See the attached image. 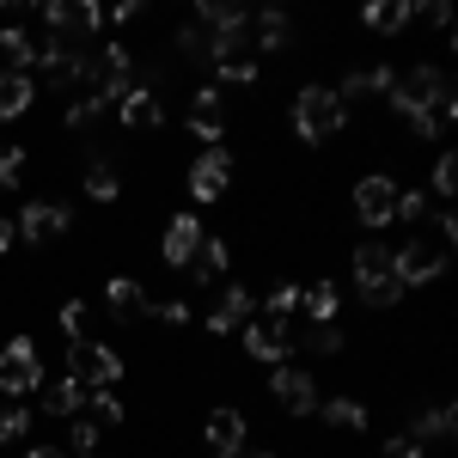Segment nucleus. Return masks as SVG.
<instances>
[{
    "mask_svg": "<svg viewBox=\"0 0 458 458\" xmlns=\"http://www.w3.org/2000/svg\"><path fill=\"white\" fill-rule=\"evenodd\" d=\"M453 245H458V220L440 208L428 233H410L403 245H391V276H397V287H403V293H410V287H428L440 269H446Z\"/></svg>",
    "mask_w": 458,
    "mask_h": 458,
    "instance_id": "obj_1",
    "label": "nucleus"
},
{
    "mask_svg": "<svg viewBox=\"0 0 458 458\" xmlns=\"http://www.w3.org/2000/svg\"><path fill=\"white\" fill-rule=\"evenodd\" d=\"M391 110L410 123V116H440V123H453L458 105H453V80L440 68H410L403 80H391Z\"/></svg>",
    "mask_w": 458,
    "mask_h": 458,
    "instance_id": "obj_2",
    "label": "nucleus"
},
{
    "mask_svg": "<svg viewBox=\"0 0 458 458\" xmlns=\"http://www.w3.org/2000/svg\"><path fill=\"white\" fill-rule=\"evenodd\" d=\"M343 123H349V110H343V98H336L330 86H306V92L293 98V129H300V141L324 147Z\"/></svg>",
    "mask_w": 458,
    "mask_h": 458,
    "instance_id": "obj_3",
    "label": "nucleus"
},
{
    "mask_svg": "<svg viewBox=\"0 0 458 458\" xmlns=\"http://www.w3.org/2000/svg\"><path fill=\"white\" fill-rule=\"evenodd\" d=\"M354 282L367 293V306H397V300H403V287L391 276V245H379V239L354 245Z\"/></svg>",
    "mask_w": 458,
    "mask_h": 458,
    "instance_id": "obj_4",
    "label": "nucleus"
},
{
    "mask_svg": "<svg viewBox=\"0 0 458 458\" xmlns=\"http://www.w3.org/2000/svg\"><path fill=\"white\" fill-rule=\"evenodd\" d=\"M68 379H80L86 391H110L116 379H123V360L105 349V343H68Z\"/></svg>",
    "mask_w": 458,
    "mask_h": 458,
    "instance_id": "obj_5",
    "label": "nucleus"
},
{
    "mask_svg": "<svg viewBox=\"0 0 458 458\" xmlns=\"http://www.w3.org/2000/svg\"><path fill=\"white\" fill-rule=\"evenodd\" d=\"M0 391L19 403L25 391H43V360H37V343L31 336H13L6 354H0Z\"/></svg>",
    "mask_w": 458,
    "mask_h": 458,
    "instance_id": "obj_6",
    "label": "nucleus"
},
{
    "mask_svg": "<svg viewBox=\"0 0 458 458\" xmlns=\"http://www.w3.org/2000/svg\"><path fill=\"white\" fill-rule=\"evenodd\" d=\"M43 25H49L55 43H86V37L105 25V13H98L92 0H49V6H43Z\"/></svg>",
    "mask_w": 458,
    "mask_h": 458,
    "instance_id": "obj_7",
    "label": "nucleus"
},
{
    "mask_svg": "<svg viewBox=\"0 0 458 458\" xmlns=\"http://www.w3.org/2000/svg\"><path fill=\"white\" fill-rule=\"evenodd\" d=\"M354 214L379 233V226H391L397 220V183H391L386 172H373V177H360L354 183Z\"/></svg>",
    "mask_w": 458,
    "mask_h": 458,
    "instance_id": "obj_8",
    "label": "nucleus"
},
{
    "mask_svg": "<svg viewBox=\"0 0 458 458\" xmlns=\"http://www.w3.org/2000/svg\"><path fill=\"white\" fill-rule=\"evenodd\" d=\"M13 226H19V239H31V245H55V239L73 226V208L68 202H31Z\"/></svg>",
    "mask_w": 458,
    "mask_h": 458,
    "instance_id": "obj_9",
    "label": "nucleus"
},
{
    "mask_svg": "<svg viewBox=\"0 0 458 458\" xmlns=\"http://www.w3.org/2000/svg\"><path fill=\"white\" fill-rule=\"evenodd\" d=\"M226 183H233V159H226V147H208L190 165V196L196 202H226Z\"/></svg>",
    "mask_w": 458,
    "mask_h": 458,
    "instance_id": "obj_10",
    "label": "nucleus"
},
{
    "mask_svg": "<svg viewBox=\"0 0 458 458\" xmlns=\"http://www.w3.org/2000/svg\"><path fill=\"white\" fill-rule=\"evenodd\" d=\"M245 349L257 354V360H269V367H282L287 349H293L287 318H245Z\"/></svg>",
    "mask_w": 458,
    "mask_h": 458,
    "instance_id": "obj_11",
    "label": "nucleus"
},
{
    "mask_svg": "<svg viewBox=\"0 0 458 458\" xmlns=\"http://www.w3.org/2000/svg\"><path fill=\"white\" fill-rule=\"evenodd\" d=\"M269 397L282 403L287 416H318V386H312V373H300V367H276Z\"/></svg>",
    "mask_w": 458,
    "mask_h": 458,
    "instance_id": "obj_12",
    "label": "nucleus"
},
{
    "mask_svg": "<svg viewBox=\"0 0 458 458\" xmlns=\"http://www.w3.org/2000/svg\"><path fill=\"white\" fill-rule=\"evenodd\" d=\"M202 239H208V233H202V220H196V214H172V226H165V245H159V257H165L172 269H190V257L202 250Z\"/></svg>",
    "mask_w": 458,
    "mask_h": 458,
    "instance_id": "obj_13",
    "label": "nucleus"
},
{
    "mask_svg": "<svg viewBox=\"0 0 458 458\" xmlns=\"http://www.w3.org/2000/svg\"><path fill=\"white\" fill-rule=\"evenodd\" d=\"M190 129H196L202 141H220V135H226V92H220V86H202V92H196Z\"/></svg>",
    "mask_w": 458,
    "mask_h": 458,
    "instance_id": "obj_14",
    "label": "nucleus"
},
{
    "mask_svg": "<svg viewBox=\"0 0 458 458\" xmlns=\"http://www.w3.org/2000/svg\"><path fill=\"white\" fill-rule=\"evenodd\" d=\"M245 318H250V293L226 282L220 293H214V306H208V330H214V336H226V330H245Z\"/></svg>",
    "mask_w": 458,
    "mask_h": 458,
    "instance_id": "obj_15",
    "label": "nucleus"
},
{
    "mask_svg": "<svg viewBox=\"0 0 458 458\" xmlns=\"http://www.w3.org/2000/svg\"><path fill=\"white\" fill-rule=\"evenodd\" d=\"M116 116H123L129 129H159L165 110H159V98H153V80H147V86H129V92L116 98Z\"/></svg>",
    "mask_w": 458,
    "mask_h": 458,
    "instance_id": "obj_16",
    "label": "nucleus"
},
{
    "mask_svg": "<svg viewBox=\"0 0 458 458\" xmlns=\"http://www.w3.org/2000/svg\"><path fill=\"white\" fill-rule=\"evenodd\" d=\"M208 453L214 458H239L245 453V416H239V410H214L208 416Z\"/></svg>",
    "mask_w": 458,
    "mask_h": 458,
    "instance_id": "obj_17",
    "label": "nucleus"
},
{
    "mask_svg": "<svg viewBox=\"0 0 458 458\" xmlns=\"http://www.w3.org/2000/svg\"><path fill=\"white\" fill-rule=\"evenodd\" d=\"M287 43H293V25H287L276 6H263V13L250 19V49H257V55H282Z\"/></svg>",
    "mask_w": 458,
    "mask_h": 458,
    "instance_id": "obj_18",
    "label": "nucleus"
},
{
    "mask_svg": "<svg viewBox=\"0 0 458 458\" xmlns=\"http://www.w3.org/2000/svg\"><path fill=\"white\" fill-rule=\"evenodd\" d=\"M391 80H397L391 68H354L349 80L336 86V98H343V110H349V105H367L373 92H391Z\"/></svg>",
    "mask_w": 458,
    "mask_h": 458,
    "instance_id": "obj_19",
    "label": "nucleus"
},
{
    "mask_svg": "<svg viewBox=\"0 0 458 458\" xmlns=\"http://www.w3.org/2000/svg\"><path fill=\"white\" fill-rule=\"evenodd\" d=\"M226 263H233V245H226V239H202V250L190 257V276H196V287H214L220 276H226Z\"/></svg>",
    "mask_w": 458,
    "mask_h": 458,
    "instance_id": "obj_20",
    "label": "nucleus"
},
{
    "mask_svg": "<svg viewBox=\"0 0 458 458\" xmlns=\"http://www.w3.org/2000/svg\"><path fill=\"white\" fill-rule=\"evenodd\" d=\"M31 98H37V80L31 73H0V123H13V116H25L31 110Z\"/></svg>",
    "mask_w": 458,
    "mask_h": 458,
    "instance_id": "obj_21",
    "label": "nucleus"
},
{
    "mask_svg": "<svg viewBox=\"0 0 458 458\" xmlns=\"http://www.w3.org/2000/svg\"><path fill=\"white\" fill-rule=\"evenodd\" d=\"M105 306H110V318H141L153 300H147V287L141 282H129V276H116V282L105 287Z\"/></svg>",
    "mask_w": 458,
    "mask_h": 458,
    "instance_id": "obj_22",
    "label": "nucleus"
},
{
    "mask_svg": "<svg viewBox=\"0 0 458 458\" xmlns=\"http://www.w3.org/2000/svg\"><path fill=\"white\" fill-rule=\"evenodd\" d=\"M318 410H324V422L343 428V434H367V428H373V416H367L354 397H318Z\"/></svg>",
    "mask_w": 458,
    "mask_h": 458,
    "instance_id": "obj_23",
    "label": "nucleus"
},
{
    "mask_svg": "<svg viewBox=\"0 0 458 458\" xmlns=\"http://www.w3.org/2000/svg\"><path fill=\"white\" fill-rule=\"evenodd\" d=\"M360 19H367V31L391 37V31H403V25L416 19V6H410V0H373V6H367Z\"/></svg>",
    "mask_w": 458,
    "mask_h": 458,
    "instance_id": "obj_24",
    "label": "nucleus"
},
{
    "mask_svg": "<svg viewBox=\"0 0 458 458\" xmlns=\"http://www.w3.org/2000/svg\"><path fill=\"white\" fill-rule=\"evenodd\" d=\"M300 312L312 318V324H336V282L324 276V282L300 287Z\"/></svg>",
    "mask_w": 458,
    "mask_h": 458,
    "instance_id": "obj_25",
    "label": "nucleus"
},
{
    "mask_svg": "<svg viewBox=\"0 0 458 458\" xmlns=\"http://www.w3.org/2000/svg\"><path fill=\"white\" fill-rule=\"evenodd\" d=\"M80 403H86V386L80 379H49L43 386V410L49 416H80Z\"/></svg>",
    "mask_w": 458,
    "mask_h": 458,
    "instance_id": "obj_26",
    "label": "nucleus"
},
{
    "mask_svg": "<svg viewBox=\"0 0 458 458\" xmlns=\"http://www.w3.org/2000/svg\"><path fill=\"white\" fill-rule=\"evenodd\" d=\"M105 92H98V86H86V92H80V98H73L68 105V129H92V123H98V116H105Z\"/></svg>",
    "mask_w": 458,
    "mask_h": 458,
    "instance_id": "obj_27",
    "label": "nucleus"
},
{
    "mask_svg": "<svg viewBox=\"0 0 458 458\" xmlns=\"http://www.w3.org/2000/svg\"><path fill=\"white\" fill-rule=\"evenodd\" d=\"M80 410H86V422H98V428H116L123 416H129V410H123L110 391H86V403H80Z\"/></svg>",
    "mask_w": 458,
    "mask_h": 458,
    "instance_id": "obj_28",
    "label": "nucleus"
},
{
    "mask_svg": "<svg viewBox=\"0 0 458 458\" xmlns=\"http://www.w3.org/2000/svg\"><path fill=\"white\" fill-rule=\"evenodd\" d=\"M453 428H458L453 403H434L428 416H416V434H422V440H453Z\"/></svg>",
    "mask_w": 458,
    "mask_h": 458,
    "instance_id": "obj_29",
    "label": "nucleus"
},
{
    "mask_svg": "<svg viewBox=\"0 0 458 458\" xmlns=\"http://www.w3.org/2000/svg\"><path fill=\"white\" fill-rule=\"evenodd\" d=\"M116 190H123L116 172H110L105 159H92V165H86V196H92V202H116Z\"/></svg>",
    "mask_w": 458,
    "mask_h": 458,
    "instance_id": "obj_30",
    "label": "nucleus"
},
{
    "mask_svg": "<svg viewBox=\"0 0 458 458\" xmlns=\"http://www.w3.org/2000/svg\"><path fill=\"white\" fill-rule=\"evenodd\" d=\"M25 434H31L25 403H13V397H6V403H0V446H6V440H25Z\"/></svg>",
    "mask_w": 458,
    "mask_h": 458,
    "instance_id": "obj_31",
    "label": "nucleus"
},
{
    "mask_svg": "<svg viewBox=\"0 0 458 458\" xmlns=\"http://www.w3.org/2000/svg\"><path fill=\"white\" fill-rule=\"evenodd\" d=\"M19 172H25V147L0 141V196H13V190H19Z\"/></svg>",
    "mask_w": 458,
    "mask_h": 458,
    "instance_id": "obj_32",
    "label": "nucleus"
},
{
    "mask_svg": "<svg viewBox=\"0 0 458 458\" xmlns=\"http://www.w3.org/2000/svg\"><path fill=\"white\" fill-rule=\"evenodd\" d=\"M245 19V6H233V0H202V25L214 31H226V25H239Z\"/></svg>",
    "mask_w": 458,
    "mask_h": 458,
    "instance_id": "obj_33",
    "label": "nucleus"
},
{
    "mask_svg": "<svg viewBox=\"0 0 458 458\" xmlns=\"http://www.w3.org/2000/svg\"><path fill=\"white\" fill-rule=\"evenodd\" d=\"M263 306H269V318H287V312H300V282H276V287H269V300H263Z\"/></svg>",
    "mask_w": 458,
    "mask_h": 458,
    "instance_id": "obj_34",
    "label": "nucleus"
},
{
    "mask_svg": "<svg viewBox=\"0 0 458 458\" xmlns=\"http://www.w3.org/2000/svg\"><path fill=\"white\" fill-rule=\"evenodd\" d=\"M300 343H306L312 354H336V349H343V330H336V324H312Z\"/></svg>",
    "mask_w": 458,
    "mask_h": 458,
    "instance_id": "obj_35",
    "label": "nucleus"
},
{
    "mask_svg": "<svg viewBox=\"0 0 458 458\" xmlns=\"http://www.w3.org/2000/svg\"><path fill=\"white\" fill-rule=\"evenodd\" d=\"M177 55H183V62H208V37H202V25H183V31H177Z\"/></svg>",
    "mask_w": 458,
    "mask_h": 458,
    "instance_id": "obj_36",
    "label": "nucleus"
},
{
    "mask_svg": "<svg viewBox=\"0 0 458 458\" xmlns=\"http://www.w3.org/2000/svg\"><path fill=\"white\" fill-rule=\"evenodd\" d=\"M68 440H73V458H92V446L105 440V428H98V422H86V416H80V422H73V434H68Z\"/></svg>",
    "mask_w": 458,
    "mask_h": 458,
    "instance_id": "obj_37",
    "label": "nucleus"
},
{
    "mask_svg": "<svg viewBox=\"0 0 458 458\" xmlns=\"http://www.w3.org/2000/svg\"><path fill=\"white\" fill-rule=\"evenodd\" d=\"M434 196H440V202L458 196V159L453 153H440V165H434Z\"/></svg>",
    "mask_w": 458,
    "mask_h": 458,
    "instance_id": "obj_38",
    "label": "nucleus"
},
{
    "mask_svg": "<svg viewBox=\"0 0 458 458\" xmlns=\"http://www.w3.org/2000/svg\"><path fill=\"white\" fill-rule=\"evenodd\" d=\"M386 458H422V434H416V422H410V428H403V434L386 446Z\"/></svg>",
    "mask_w": 458,
    "mask_h": 458,
    "instance_id": "obj_39",
    "label": "nucleus"
},
{
    "mask_svg": "<svg viewBox=\"0 0 458 458\" xmlns=\"http://www.w3.org/2000/svg\"><path fill=\"white\" fill-rule=\"evenodd\" d=\"M147 312H153V318H165V324H177V330L190 324V306H183V300H153Z\"/></svg>",
    "mask_w": 458,
    "mask_h": 458,
    "instance_id": "obj_40",
    "label": "nucleus"
},
{
    "mask_svg": "<svg viewBox=\"0 0 458 458\" xmlns=\"http://www.w3.org/2000/svg\"><path fill=\"white\" fill-rule=\"evenodd\" d=\"M62 330H68L73 343L86 336V306H80V300H68V306H62Z\"/></svg>",
    "mask_w": 458,
    "mask_h": 458,
    "instance_id": "obj_41",
    "label": "nucleus"
},
{
    "mask_svg": "<svg viewBox=\"0 0 458 458\" xmlns=\"http://www.w3.org/2000/svg\"><path fill=\"white\" fill-rule=\"evenodd\" d=\"M13 239H19V226H13V220H0V250H13Z\"/></svg>",
    "mask_w": 458,
    "mask_h": 458,
    "instance_id": "obj_42",
    "label": "nucleus"
},
{
    "mask_svg": "<svg viewBox=\"0 0 458 458\" xmlns=\"http://www.w3.org/2000/svg\"><path fill=\"white\" fill-rule=\"evenodd\" d=\"M25 458H68V453H62V446H31Z\"/></svg>",
    "mask_w": 458,
    "mask_h": 458,
    "instance_id": "obj_43",
    "label": "nucleus"
},
{
    "mask_svg": "<svg viewBox=\"0 0 458 458\" xmlns=\"http://www.w3.org/2000/svg\"><path fill=\"white\" fill-rule=\"evenodd\" d=\"M239 458H276V453H239Z\"/></svg>",
    "mask_w": 458,
    "mask_h": 458,
    "instance_id": "obj_44",
    "label": "nucleus"
}]
</instances>
